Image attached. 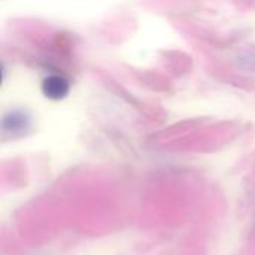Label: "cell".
Instances as JSON below:
<instances>
[{
  "label": "cell",
  "instance_id": "cell-1",
  "mask_svg": "<svg viewBox=\"0 0 255 255\" xmlns=\"http://www.w3.org/2000/svg\"><path fill=\"white\" fill-rule=\"evenodd\" d=\"M42 91L48 99L52 100H60L63 97H66V94L69 93V82L66 78L58 76V75H51L48 76L43 84H42Z\"/></svg>",
  "mask_w": 255,
  "mask_h": 255
}]
</instances>
